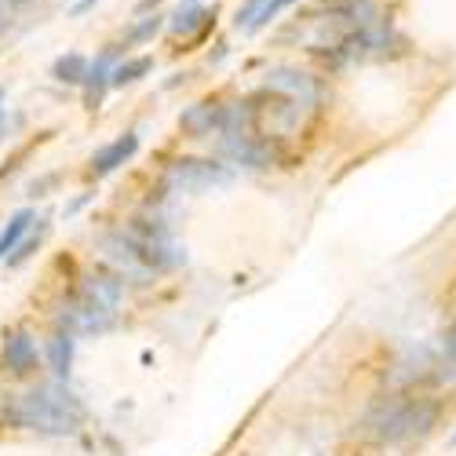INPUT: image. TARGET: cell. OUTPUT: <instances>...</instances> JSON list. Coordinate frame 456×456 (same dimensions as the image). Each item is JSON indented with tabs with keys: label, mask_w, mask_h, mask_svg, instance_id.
<instances>
[{
	"label": "cell",
	"mask_w": 456,
	"mask_h": 456,
	"mask_svg": "<svg viewBox=\"0 0 456 456\" xmlns=\"http://www.w3.org/2000/svg\"><path fill=\"white\" fill-rule=\"evenodd\" d=\"M452 442H456V435H452Z\"/></svg>",
	"instance_id": "cell-22"
},
{
	"label": "cell",
	"mask_w": 456,
	"mask_h": 456,
	"mask_svg": "<svg viewBox=\"0 0 456 456\" xmlns=\"http://www.w3.org/2000/svg\"><path fill=\"white\" fill-rule=\"evenodd\" d=\"M0 99H4V88H0Z\"/></svg>",
	"instance_id": "cell-21"
},
{
	"label": "cell",
	"mask_w": 456,
	"mask_h": 456,
	"mask_svg": "<svg viewBox=\"0 0 456 456\" xmlns=\"http://www.w3.org/2000/svg\"><path fill=\"white\" fill-rule=\"evenodd\" d=\"M223 118H226V106L219 102H194L179 113V128L194 139H205L212 132H223Z\"/></svg>",
	"instance_id": "cell-5"
},
{
	"label": "cell",
	"mask_w": 456,
	"mask_h": 456,
	"mask_svg": "<svg viewBox=\"0 0 456 456\" xmlns=\"http://www.w3.org/2000/svg\"><path fill=\"white\" fill-rule=\"evenodd\" d=\"M33 219H37V216H33L29 208H19V212L8 219V226L0 231V259H12V256H15V248H19V241H22V234L29 231Z\"/></svg>",
	"instance_id": "cell-12"
},
{
	"label": "cell",
	"mask_w": 456,
	"mask_h": 456,
	"mask_svg": "<svg viewBox=\"0 0 456 456\" xmlns=\"http://www.w3.org/2000/svg\"><path fill=\"white\" fill-rule=\"evenodd\" d=\"M267 88L285 92L292 102H314L318 99V81L311 77V73H299V69H271Z\"/></svg>",
	"instance_id": "cell-7"
},
{
	"label": "cell",
	"mask_w": 456,
	"mask_h": 456,
	"mask_svg": "<svg viewBox=\"0 0 456 456\" xmlns=\"http://www.w3.org/2000/svg\"><path fill=\"white\" fill-rule=\"evenodd\" d=\"M442 405L435 398H379L362 420L365 435L376 442H409L424 438L438 424Z\"/></svg>",
	"instance_id": "cell-2"
},
{
	"label": "cell",
	"mask_w": 456,
	"mask_h": 456,
	"mask_svg": "<svg viewBox=\"0 0 456 456\" xmlns=\"http://www.w3.org/2000/svg\"><path fill=\"white\" fill-rule=\"evenodd\" d=\"M4 4H26V0H4Z\"/></svg>",
	"instance_id": "cell-20"
},
{
	"label": "cell",
	"mask_w": 456,
	"mask_h": 456,
	"mask_svg": "<svg viewBox=\"0 0 456 456\" xmlns=\"http://www.w3.org/2000/svg\"><path fill=\"white\" fill-rule=\"evenodd\" d=\"M150 69H154V59H150V55H139V59H125V62H118V66H113L110 88H128V85H135L139 77H146Z\"/></svg>",
	"instance_id": "cell-13"
},
{
	"label": "cell",
	"mask_w": 456,
	"mask_h": 456,
	"mask_svg": "<svg viewBox=\"0 0 456 456\" xmlns=\"http://www.w3.org/2000/svg\"><path fill=\"white\" fill-rule=\"evenodd\" d=\"M4 128H8V121H4V113H0V135H4Z\"/></svg>",
	"instance_id": "cell-19"
},
{
	"label": "cell",
	"mask_w": 456,
	"mask_h": 456,
	"mask_svg": "<svg viewBox=\"0 0 456 456\" xmlns=\"http://www.w3.org/2000/svg\"><path fill=\"white\" fill-rule=\"evenodd\" d=\"M158 29H161V15H146L139 26L128 29V41H150V37H154Z\"/></svg>",
	"instance_id": "cell-16"
},
{
	"label": "cell",
	"mask_w": 456,
	"mask_h": 456,
	"mask_svg": "<svg viewBox=\"0 0 456 456\" xmlns=\"http://www.w3.org/2000/svg\"><path fill=\"white\" fill-rule=\"evenodd\" d=\"M4 369L12 376H29L37 369V344L29 339V332L15 329L4 336Z\"/></svg>",
	"instance_id": "cell-8"
},
{
	"label": "cell",
	"mask_w": 456,
	"mask_h": 456,
	"mask_svg": "<svg viewBox=\"0 0 456 456\" xmlns=\"http://www.w3.org/2000/svg\"><path fill=\"white\" fill-rule=\"evenodd\" d=\"M445 358L449 362H456V322L449 325V332H445Z\"/></svg>",
	"instance_id": "cell-17"
},
{
	"label": "cell",
	"mask_w": 456,
	"mask_h": 456,
	"mask_svg": "<svg viewBox=\"0 0 456 456\" xmlns=\"http://www.w3.org/2000/svg\"><path fill=\"white\" fill-rule=\"evenodd\" d=\"M110 77H113V59H110V52H106V55H99V59L92 62V69H88V81H85L88 110H99V99H102V88L110 85Z\"/></svg>",
	"instance_id": "cell-10"
},
{
	"label": "cell",
	"mask_w": 456,
	"mask_h": 456,
	"mask_svg": "<svg viewBox=\"0 0 456 456\" xmlns=\"http://www.w3.org/2000/svg\"><path fill=\"white\" fill-rule=\"evenodd\" d=\"M231 179H234V172L226 165L201 161V158H179L165 172V183L172 190H183V194H201V190H212V186H226Z\"/></svg>",
	"instance_id": "cell-4"
},
{
	"label": "cell",
	"mask_w": 456,
	"mask_h": 456,
	"mask_svg": "<svg viewBox=\"0 0 456 456\" xmlns=\"http://www.w3.org/2000/svg\"><path fill=\"white\" fill-rule=\"evenodd\" d=\"M92 4H99V0H77V4H73V15H81V12H88Z\"/></svg>",
	"instance_id": "cell-18"
},
{
	"label": "cell",
	"mask_w": 456,
	"mask_h": 456,
	"mask_svg": "<svg viewBox=\"0 0 456 456\" xmlns=\"http://www.w3.org/2000/svg\"><path fill=\"white\" fill-rule=\"evenodd\" d=\"M48 365L55 372V379H66L73 369V332H55L48 339Z\"/></svg>",
	"instance_id": "cell-11"
},
{
	"label": "cell",
	"mask_w": 456,
	"mask_h": 456,
	"mask_svg": "<svg viewBox=\"0 0 456 456\" xmlns=\"http://www.w3.org/2000/svg\"><path fill=\"white\" fill-rule=\"evenodd\" d=\"M4 416L15 428L66 438L85 424V405L77 402V395H73L69 387H62V379H55V384H45V387H37L29 395L12 398L4 405Z\"/></svg>",
	"instance_id": "cell-1"
},
{
	"label": "cell",
	"mask_w": 456,
	"mask_h": 456,
	"mask_svg": "<svg viewBox=\"0 0 456 456\" xmlns=\"http://www.w3.org/2000/svg\"><path fill=\"white\" fill-rule=\"evenodd\" d=\"M88 69H92V62H88L85 55L69 52V55H59V59H55L52 77H55L59 85H85V81H88Z\"/></svg>",
	"instance_id": "cell-9"
},
{
	"label": "cell",
	"mask_w": 456,
	"mask_h": 456,
	"mask_svg": "<svg viewBox=\"0 0 456 456\" xmlns=\"http://www.w3.org/2000/svg\"><path fill=\"white\" fill-rule=\"evenodd\" d=\"M292 4H299V0H259V8H256V15H252V22H248V33H259V29H267L285 8H292Z\"/></svg>",
	"instance_id": "cell-14"
},
{
	"label": "cell",
	"mask_w": 456,
	"mask_h": 456,
	"mask_svg": "<svg viewBox=\"0 0 456 456\" xmlns=\"http://www.w3.org/2000/svg\"><path fill=\"white\" fill-rule=\"evenodd\" d=\"M208 19H216V15L205 12V8H186V12H179V15L168 22V29H172V33H190L194 26H201V22H208Z\"/></svg>",
	"instance_id": "cell-15"
},
{
	"label": "cell",
	"mask_w": 456,
	"mask_h": 456,
	"mask_svg": "<svg viewBox=\"0 0 456 456\" xmlns=\"http://www.w3.org/2000/svg\"><path fill=\"white\" fill-rule=\"evenodd\" d=\"M121 303V278L118 274H88L81 285V296L69 303L62 322L66 332H102L118 318Z\"/></svg>",
	"instance_id": "cell-3"
},
{
	"label": "cell",
	"mask_w": 456,
	"mask_h": 456,
	"mask_svg": "<svg viewBox=\"0 0 456 456\" xmlns=\"http://www.w3.org/2000/svg\"><path fill=\"white\" fill-rule=\"evenodd\" d=\"M135 150H139V135H135V132L118 135L113 142H106L102 150H95V158H92V175H110V172H118L125 161L135 158Z\"/></svg>",
	"instance_id": "cell-6"
}]
</instances>
